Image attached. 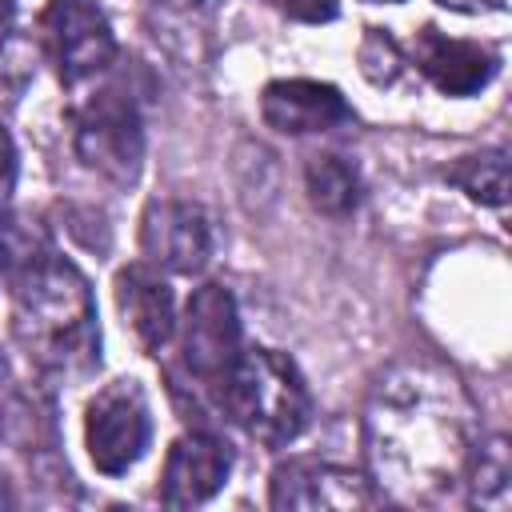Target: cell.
Here are the masks:
<instances>
[{"mask_svg":"<svg viewBox=\"0 0 512 512\" xmlns=\"http://www.w3.org/2000/svg\"><path fill=\"white\" fill-rule=\"evenodd\" d=\"M368 464L384 496L432 504L464 476L480 444V420L468 392L432 364L392 368L364 416Z\"/></svg>","mask_w":512,"mask_h":512,"instance_id":"6da1fadb","label":"cell"},{"mask_svg":"<svg viewBox=\"0 0 512 512\" xmlns=\"http://www.w3.org/2000/svg\"><path fill=\"white\" fill-rule=\"evenodd\" d=\"M12 332L28 360L48 372L92 368L100 352V324L84 272L52 248L28 252L16 268Z\"/></svg>","mask_w":512,"mask_h":512,"instance_id":"7a4b0ae2","label":"cell"},{"mask_svg":"<svg viewBox=\"0 0 512 512\" xmlns=\"http://www.w3.org/2000/svg\"><path fill=\"white\" fill-rule=\"evenodd\" d=\"M220 400L228 416L268 448L292 444L312 416V396L300 368L276 348L240 352Z\"/></svg>","mask_w":512,"mask_h":512,"instance_id":"3957f363","label":"cell"},{"mask_svg":"<svg viewBox=\"0 0 512 512\" xmlns=\"http://www.w3.org/2000/svg\"><path fill=\"white\" fill-rule=\"evenodd\" d=\"M76 156L112 184H132L144 160V124L128 96L116 88L96 92L72 112Z\"/></svg>","mask_w":512,"mask_h":512,"instance_id":"277c9868","label":"cell"},{"mask_svg":"<svg viewBox=\"0 0 512 512\" xmlns=\"http://www.w3.org/2000/svg\"><path fill=\"white\" fill-rule=\"evenodd\" d=\"M180 352L184 368L204 392H224L244 344H240V316L236 300L224 284H200L180 320Z\"/></svg>","mask_w":512,"mask_h":512,"instance_id":"5b68a950","label":"cell"},{"mask_svg":"<svg viewBox=\"0 0 512 512\" xmlns=\"http://www.w3.org/2000/svg\"><path fill=\"white\" fill-rule=\"evenodd\" d=\"M40 44L64 84L92 80L116 60V36L96 0H48L40 12Z\"/></svg>","mask_w":512,"mask_h":512,"instance_id":"8992f818","label":"cell"},{"mask_svg":"<svg viewBox=\"0 0 512 512\" xmlns=\"http://www.w3.org/2000/svg\"><path fill=\"white\" fill-rule=\"evenodd\" d=\"M152 440V416H148V400L132 380H116L108 384L92 404H88V420H84V444L88 456L96 464V472L104 476H124L148 448Z\"/></svg>","mask_w":512,"mask_h":512,"instance_id":"52a82bcc","label":"cell"},{"mask_svg":"<svg viewBox=\"0 0 512 512\" xmlns=\"http://www.w3.org/2000/svg\"><path fill=\"white\" fill-rule=\"evenodd\" d=\"M140 248L152 268L196 276L212 256V224L188 200H152L140 220Z\"/></svg>","mask_w":512,"mask_h":512,"instance_id":"ba28073f","label":"cell"},{"mask_svg":"<svg viewBox=\"0 0 512 512\" xmlns=\"http://www.w3.org/2000/svg\"><path fill=\"white\" fill-rule=\"evenodd\" d=\"M232 472V452L212 432H184L164 460L160 476V500L168 508H192L212 500Z\"/></svg>","mask_w":512,"mask_h":512,"instance_id":"9c48e42d","label":"cell"},{"mask_svg":"<svg viewBox=\"0 0 512 512\" xmlns=\"http://www.w3.org/2000/svg\"><path fill=\"white\" fill-rule=\"evenodd\" d=\"M260 116L268 128L284 136H308V132H332L340 124H352V104L336 84L272 80L260 96Z\"/></svg>","mask_w":512,"mask_h":512,"instance_id":"30bf717a","label":"cell"},{"mask_svg":"<svg viewBox=\"0 0 512 512\" xmlns=\"http://www.w3.org/2000/svg\"><path fill=\"white\" fill-rule=\"evenodd\" d=\"M376 492L368 480L340 464L292 460L272 476V508H372Z\"/></svg>","mask_w":512,"mask_h":512,"instance_id":"8fae6325","label":"cell"},{"mask_svg":"<svg viewBox=\"0 0 512 512\" xmlns=\"http://www.w3.org/2000/svg\"><path fill=\"white\" fill-rule=\"evenodd\" d=\"M116 308L144 352H160L176 336V300L152 264H128L116 272Z\"/></svg>","mask_w":512,"mask_h":512,"instance_id":"7c38bea8","label":"cell"},{"mask_svg":"<svg viewBox=\"0 0 512 512\" xmlns=\"http://www.w3.org/2000/svg\"><path fill=\"white\" fill-rule=\"evenodd\" d=\"M416 68L444 92V96H472L496 76V52L476 40H456L436 28L416 36Z\"/></svg>","mask_w":512,"mask_h":512,"instance_id":"4fadbf2b","label":"cell"},{"mask_svg":"<svg viewBox=\"0 0 512 512\" xmlns=\"http://www.w3.org/2000/svg\"><path fill=\"white\" fill-rule=\"evenodd\" d=\"M304 188H308L312 208H320L324 216H348L360 204V176H356V168L348 160L332 156V152L308 160Z\"/></svg>","mask_w":512,"mask_h":512,"instance_id":"5bb4252c","label":"cell"},{"mask_svg":"<svg viewBox=\"0 0 512 512\" xmlns=\"http://www.w3.org/2000/svg\"><path fill=\"white\" fill-rule=\"evenodd\" d=\"M444 176L460 192H468L476 204L504 208V200H508V152L504 148H492V152H480V156H464Z\"/></svg>","mask_w":512,"mask_h":512,"instance_id":"9a60e30c","label":"cell"},{"mask_svg":"<svg viewBox=\"0 0 512 512\" xmlns=\"http://www.w3.org/2000/svg\"><path fill=\"white\" fill-rule=\"evenodd\" d=\"M464 480H472V504L504 512V508H508V496H512L508 440H504V436H492L488 444H476V456H472Z\"/></svg>","mask_w":512,"mask_h":512,"instance_id":"2e32d148","label":"cell"},{"mask_svg":"<svg viewBox=\"0 0 512 512\" xmlns=\"http://www.w3.org/2000/svg\"><path fill=\"white\" fill-rule=\"evenodd\" d=\"M360 64H364V76L372 84H392L400 72V48L380 28H368V36L360 44Z\"/></svg>","mask_w":512,"mask_h":512,"instance_id":"e0dca14e","label":"cell"},{"mask_svg":"<svg viewBox=\"0 0 512 512\" xmlns=\"http://www.w3.org/2000/svg\"><path fill=\"white\" fill-rule=\"evenodd\" d=\"M264 4H272L276 12L304 20V24H324L336 16V0H264Z\"/></svg>","mask_w":512,"mask_h":512,"instance_id":"ac0fdd59","label":"cell"},{"mask_svg":"<svg viewBox=\"0 0 512 512\" xmlns=\"http://www.w3.org/2000/svg\"><path fill=\"white\" fill-rule=\"evenodd\" d=\"M12 184H16V148H12V136L0 124V204L12 196Z\"/></svg>","mask_w":512,"mask_h":512,"instance_id":"d6986e66","label":"cell"},{"mask_svg":"<svg viewBox=\"0 0 512 512\" xmlns=\"http://www.w3.org/2000/svg\"><path fill=\"white\" fill-rule=\"evenodd\" d=\"M436 4H444L452 12H500V8H508V0H436Z\"/></svg>","mask_w":512,"mask_h":512,"instance_id":"ffe728a7","label":"cell"},{"mask_svg":"<svg viewBox=\"0 0 512 512\" xmlns=\"http://www.w3.org/2000/svg\"><path fill=\"white\" fill-rule=\"evenodd\" d=\"M12 20H16V0H0V44L12 32Z\"/></svg>","mask_w":512,"mask_h":512,"instance_id":"44dd1931","label":"cell"},{"mask_svg":"<svg viewBox=\"0 0 512 512\" xmlns=\"http://www.w3.org/2000/svg\"><path fill=\"white\" fill-rule=\"evenodd\" d=\"M160 4H168V8H196L200 0H160Z\"/></svg>","mask_w":512,"mask_h":512,"instance_id":"7402d4cb","label":"cell"},{"mask_svg":"<svg viewBox=\"0 0 512 512\" xmlns=\"http://www.w3.org/2000/svg\"><path fill=\"white\" fill-rule=\"evenodd\" d=\"M376 4H400V0H376Z\"/></svg>","mask_w":512,"mask_h":512,"instance_id":"603a6c76","label":"cell"}]
</instances>
